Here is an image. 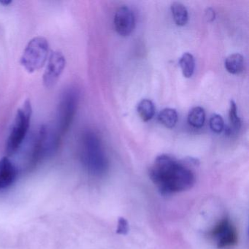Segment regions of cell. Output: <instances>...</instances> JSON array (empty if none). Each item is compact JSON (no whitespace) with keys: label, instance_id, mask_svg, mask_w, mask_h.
Instances as JSON below:
<instances>
[{"label":"cell","instance_id":"obj_15","mask_svg":"<svg viewBox=\"0 0 249 249\" xmlns=\"http://www.w3.org/2000/svg\"><path fill=\"white\" fill-rule=\"evenodd\" d=\"M177 111L173 108H164L160 112L158 119L160 123L162 124L165 127L172 129L176 126L178 122Z\"/></svg>","mask_w":249,"mask_h":249},{"label":"cell","instance_id":"obj_11","mask_svg":"<svg viewBox=\"0 0 249 249\" xmlns=\"http://www.w3.org/2000/svg\"><path fill=\"white\" fill-rule=\"evenodd\" d=\"M171 12L173 19L178 26L183 27L187 24L189 14L184 5L178 2H175L171 5Z\"/></svg>","mask_w":249,"mask_h":249},{"label":"cell","instance_id":"obj_2","mask_svg":"<svg viewBox=\"0 0 249 249\" xmlns=\"http://www.w3.org/2000/svg\"><path fill=\"white\" fill-rule=\"evenodd\" d=\"M81 160L90 174L100 177L108 169V160L98 135L92 131H87L81 140Z\"/></svg>","mask_w":249,"mask_h":249},{"label":"cell","instance_id":"obj_9","mask_svg":"<svg viewBox=\"0 0 249 249\" xmlns=\"http://www.w3.org/2000/svg\"><path fill=\"white\" fill-rule=\"evenodd\" d=\"M17 177V170L9 159L0 160V189L11 186Z\"/></svg>","mask_w":249,"mask_h":249},{"label":"cell","instance_id":"obj_1","mask_svg":"<svg viewBox=\"0 0 249 249\" xmlns=\"http://www.w3.org/2000/svg\"><path fill=\"white\" fill-rule=\"evenodd\" d=\"M186 162L164 154L156 159L150 168L149 176L162 195L183 192L195 185V174Z\"/></svg>","mask_w":249,"mask_h":249},{"label":"cell","instance_id":"obj_19","mask_svg":"<svg viewBox=\"0 0 249 249\" xmlns=\"http://www.w3.org/2000/svg\"><path fill=\"white\" fill-rule=\"evenodd\" d=\"M207 17H208V19L211 18V21L213 20L214 17H215V14H214L213 11H212V9H208V12H206Z\"/></svg>","mask_w":249,"mask_h":249},{"label":"cell","instance_id":"obj_12","mask_svg":"<svg viewBox=\"0 0 249 249\" xmlns=\"http://www.w3.org/2000/svg\"><path fill=\"white\" fill-rule=\"evenodd\" d=\"M138 114L143 122L151 120L155 115V106L151 100L143 99L138 103L137 107Z\"/></svg>","mask_w":249,"mask_h":249},{"label":"cell","instance_id":"obj_3","mask_svg":"<svg viewBox=\"0 0 249 249\" xmlns=\"http://www.w3.org/2000/svg\"><path fill=\"white\" fill-rule=\"evenodd\" d=\"M32 113L33 108L31 102L29 100H26L22 107L17 111L12 129L7 141L6 151L9 155L15 154L25 140L30 128Z\"/></svg>","mask_w":249,"mask_h":249},{"label":"cell","instance_id":"obj_17","mask_svg":"<svg viewBox=\"0 0 249 249\" xmlns=\"http://www.w3.org/2000/svg\"><path fill=\"white\" fill-rule=\"evenodd\" d=\"M209 124L211 130L216 134L221 133L224 129V119L218 114H214L211 116Z\"/></svg>","mask_w":249,"mask_h":249},{"label":"cell","instance_id":"obj_10","mask_svg":"<svg viewBox=\"0 0 249 249\" xmlns=\"http://www.w3.org/2000/svg\"><path fill=\"white\" fill-rule=\"evenodd\" d=\"M224 67L227 72L233 75L241 73L245 68L244 57L240 53L230 55L225 59Z\"/></svg>","mask_w":249,"mask_h":249},{"label":"cell","instance_id":"obj_5","mask_svg":"<svg viewBox=\"0 0 249 249\" xmlns=\"http://www.w3.org/2000/svg\"><path fill=\"white\" fill-rule=\"evenodd\" d=\"M49 44L45 37H36L29 42L21 58V64L30 73L39 71L47 62Z\"/></svg>","mask_w":249,"mask_h":249},{"label":"cell","instance_id":"obj_6","mask_svg":"<svg viewBox=\"0 0 249 249\" xmlns=\"http://www.w3.org/2000/svg\"><path fill=\"white\" fill-rule=\"evenodd\" d=\"M211 236L218 249L234 246L237 243L235 227L229 218L221 219L211 231Z\"/></svg>","mask_w":249,"mask_h":249},{"label":"cell","instance_id":"obj_13","mask_svg":"<svg viewBox=\"0 0 249 249\" xmlns=\"http://www.w3.org/2000/svg\"><path fill=\"white\" fill-rule=\"evenodd\" d=\"M229 119H230V126L227 129V134L231 135V134L237 133L241 126V122L237 115V106L233 100L230 102Z\"/></svg>","mask_w":249,"mask_h":249},{"label":"cell","instance_id":"obj_7","mask_svg":"<svg viewBox=\"0 0 249 249\" xmlns=\"http://www.w3.org/2000/svg\"><path fill=\"white\" fill-rule=\"evenodd\" d=\"M66 65L65 56L61 52H52L43 75L45 87L51 88L57 82Z\"/></svg>","mask_w":249,"mask_h":249},{"label":"cell","instance_id":"obj_8","mask_svg":"<svg viewBox=\"0 0 249 249\" xmlns=\"http://www.w3.org/2000/svg\"><path fill=\"white\" fill-rule=\"evenodd\" d=\"M113 24L119 36H129L133 31L135 24V16L132 10L126 6L120 7L115 14Z\"/></svg>","mask_w":249,"mask_h":249},{"label":"cell","instance_id":"obj_16","mask_svg":"<svg viewBox=\"0 0 249 249\" xmlns=\"http://www.w3.org/2000/svg\"><path fill=\"white\" fill-rule=\"evenodd\" d=\"M188 122L195 128H201L205 122V110L201 107H195L188 114Z\"/></svg>","mask_w":249,"mask_h":249},{"label":"cell","instance_id":"obj_14","mask_svg":"<svg viewBox=\"0 0 249 249\" xmlns=\"http://www.w3.org/2000/svg\"><path fill=\"white\" fill-rule=\"evenodd\" d=\"M179 65L185 78H191L193 75L195 69V60L193 55L189 53H183L180 58Z\"/></svg>","mask_w":249,"mask_h":249},{"label":"cell","instance_id":"obj_20","mask_svg":"<svg viewBox=\"0 0 249 249\" xmlns=\"http://www.w3.org/2000/svg\"><path fill=\"white\" fill-rule=\"evenodd\" d=\"M11 1H5V2H3V1H2V2H0V4H2V5H5V6H8L9 4L11 3Z\"/></svg>","mask_w":249,"mask_h":249},{"label":"cell","instance_id":"obj_18","mask_svg":"<svg viewBox=\"0 0 249 249\" xmlns=\"http://www.w3.org/2000/svg\"><path fill=\"white\" fill-rule=\"evenodd\" d=\"M129 230V224H128L127 220L125 219L124 218H122V217L119 218V221H118L116 232H117L118 234L125 235V234H127Z\"/></svg>","mask_w":249,"mask_h":249},{"label":"cell","instance_id":"obj_4","mask_svg":"<svg viewBox=\"0 0 249 249\" xmlns=\"http://www.w3.org/2000/svg\"><path fill=\"white\" fill-rule=\"evenodd\" d=\"M79 93L75 88L65 90L61 96L57 109L56 128L61 136L69 130L78 108Z\"/></svg>","mask_w":249,"mask_h":249}]
</instances>
